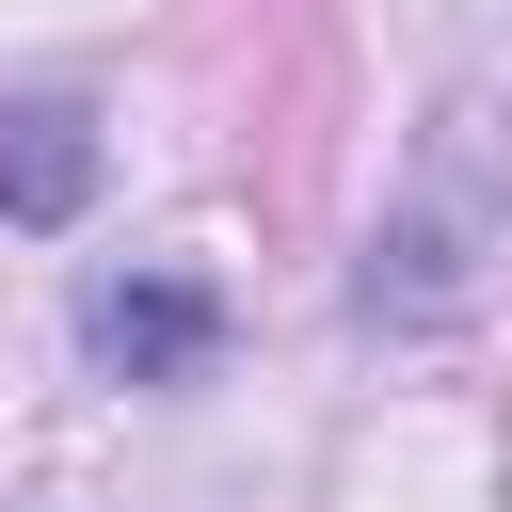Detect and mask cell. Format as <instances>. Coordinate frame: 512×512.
Returning a JSON list of instances; mask_svg holds the SVG:
<instances>
[{
  "label": "cell",
  "instance_id": "obj_1",
  "mask_svg": "<svg viewBox=\"0 0 512 512\" xmlns=\"http://www.w3.org/2000/svg\"><path fill=\"white\" fill-rule=\"evenodd\" d=\"M80 352H96L112 384H192V368L224 352V304H208L192 272H112V288L80 304Z\"/></svg>",
  "mask_w": 512,
  "mask_h": 512
},
{
  "label": "cell",
  "instance_id": "obj_2",
  "mask_svg": "<svg viewBox=\"0 0 512 512\" xmlns=\"http://www.w3.org/2000/svg\"><path fill=\"white\" fill-rule=\"evenodd\" d=\"M80 192H96L80 96H0V224H80Z\"/></svg>",
  "mask_w": 512,
  "mask_h": 512
}]
</instances>
